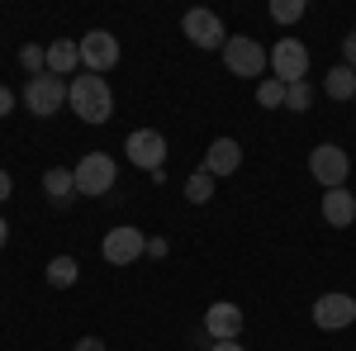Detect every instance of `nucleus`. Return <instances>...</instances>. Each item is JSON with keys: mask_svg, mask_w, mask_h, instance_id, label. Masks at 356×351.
Masks as SVG:
<instances>
[{"mask_svg": "<svg viewBox=\"0 0 356 351\" xmlns=\"http://www.w3.org/2000/svg\"><path fill=\"white\" fill-rule=\"evenodd\" d=\"M67 105H72V114L76 119H86V124H110V114H114V95H110V81L105 76H72L67 81Z\"/></svg>", "mask_w": 356, "mask_h": 351, "instance_id": "nucleus-1", "label": "nucleus"}, {"mask_svg": "<svg viewBox=\"0 0 356 351\" xmlns=\"http://www.w3.org/2000/svg\"><path fill=\"white\" fill-rule=\"evenodd\" d=\"M62 105H67V81H62V76H53V72L29 76V85H24V109L33 114V119H53Z\"/></svg>", "mask_w": 356, "mask_h": 351, "instance_id": "nucleus-2", "label": "nucleus"}, {"mask_svg": "<svg viewBox=\"0 0 356 351\" xmlns=\"http://www.w3.org/2000/svg\"><path fill=\"white\" fill-rule=\"evenodd\" d=\"M223 67H228L233 76H261V72L271 67V53H266L257 38L238 33V38H228V43H223Z\"/></svg>", "mask_w": 356, "mask_h": 351, "instance_id": "nucleus-3", "label": "nucleus"}, {"mask_svg": "<svg viewBox=\"0 0 356 351\" xmlns=\"http://www.w3.org/2000/svg\"><path fill=\"white\" fill-rule=\"evenodd\" d=\"M309 171H314L318 186L342 190V186H347V176H352V157H347L337 142H318V147L309 152Z\"/></svg>", "mask_w": 356, "mask_h": 351, "instance_id": "nucleus-4", "label": "nucleus"}, {"mask_svg": "<svg viewBox=\"0 0 356 351\" xmlns=\"http://www.w3.org/2000/svg\"><path fill=\"white\" fill-rule=\"evenodd\" d=\"M72 176H76V195H105V190H114L119 166H114L110 152H86L81 162L72 166Z\"/></svg>", "mask_w": 356, "mask_h": 351, "instance_id": "nucleus-5", "label": "nucleus"}, {"mask_svg": "<svg viewBox=\"0 0 356 351\" xmlns=\"http://www.w3.org/2000/svg\"><path fill=\"white\" fill-rule=\"evenodd\" d=\"M100 252H105L110 266H134L138 256H147V238H143V228H134V223H119V228L105 233Z\"/></svg>", "mask_w": 356, "mask_h": 351, "instance_id": "nucleus-6", "label": "nucleus"}, {"mask_svg": "<svg viewBox=\"0 0 356 351\" xmlns=\"http://www.w3.org/2000/svg\"><path fill=\"white\" fill-rule=\"evenodd\" d=\"M124 152H129V166L157 176V171L166 166V138L157 133V129H134L129 142H124Z\"/></svg>", "mask_w": 356, "mask_h": 351, "instance_id": "nucleus-7", "label": "nucleus"}, {"mask_svg": "<svg viewBox=\"0 0 356 351\" xmlns=\"http://www.w3.org/2000/svg\"><path fill=\"white\" fill-rule=\"evenodd\" d=\"M81 67L90 72V76H100V72H110L114 62H119V38H114L110 28H90L81 43Z\"/></svg>", "mask_w": 356, "mask_h": 351, "instance_id": "nucleus-8", "label": "nucleus"}, {"mask_svg": "<svg viewBox=\"0 0 356 351\" xmlns=\"http://www.w3.org/2000/svg\"><path fill=\"white\" fill-rule=\"evenodd\" d=\"M271 72H275V81H285V85L304 81L309 76V48L300 38H280L271 48Z\"/></svg>", "mask_w": 356, "mask_h": 351, "instance_id": "nucleus-9", "label": "nucleus"}, {"mask_svg": "<svg viewBox=\"0 0 356 351\" xmlns=\"http://www.w3.org/2000/svg\"><path fill=\"white\" fill-rule=\"evenodd\" d=\"M181 28H186V38H191L195 48H204V53H214V48H223V43H228L223 19L214 15V10H186Z\"/></svg>", "mask_w": 356, "mask_h": 351, "instance_id": "nucleus-10", "label": "nucleus"}, {"mask_svg": "<svg viewBox=\"0 0 356 351\" xmlns=\"http://www.w3.org/2000/svg\"><path fill=\"white\" fill-rule=\"evenodd\" d=\"M314 323L323 327V332H342V327L356 323V299L352 295H318L314 299Z\"/></svg>", "mask_w": 356, "mask_h": 351, "instance_id": "nucleus-11", "label": "nucleus"}, {"mask_svg": "<svg viewBox=\"0 0 356 351\" xmlns=\"http://www.w3.org/2000/svg\"><path fill=\"white\" fill-rule=\"evenodd\" d=\"M204 332H209L214 342H238V337H243V304H228V299L209 304V309H204Z\"/></svg>", "mask_w": 356, "mask_h": 351, "instance_id": "nucleus-12", "label": "nucleus"}, {"mask_svg": "<svg viewBox=\"0 0 356 351\" xmlns=\"http://www.w3.org/2000/svg\"><path fill=\"white\" fill-rule=\"evenodd\" d=\"M238 166H243V147H238V138H214L209 152H204V171L219 181V176H233Z\"/></svg>", "mask_w": 356, "mask_h": 351, "instance_id": "nucleus-13", "label": "nucleus"}, {"mask_svg": "<svg viewBox=\"0 0 356 351\" xmlns=\"http://www.w3.org/2000/svg\"><path fill=\"white\" fill-rule=\"evenodd\" d=\"M323 218L332 228H352L356 223V195L347 186L342 190H323Z\"/></svg>", "mask_w": 356, "mask_h": 351, "instance_id": "nucleus-14", "label": "nucleus"}, {"mask_svg": "<svg viewBox=\"0 0 356 351\" xmlns=\"http://www.w3.org/2000/svg\"><path fill=\"white\" fill-rule=\"evenodd\" d=\"M76 67H81V48H76L72 38H53V43H48V72H53V76H72Z\"/></svg>", "mask_w": 356, "mask_h": 351, "instance_id": "nucleus-15", "label": "nucleus"}, {"mask_svg": "<svg viewBox=\"0 0 356 351\" xmlns=\"http://www.w3.org/2000/svg\"><path fill=\"white\" fill-rule=\"evenodd\" d=\"M43 190H48L53 204H67V199L76 195V176H72L67 166H48V171H43Z\"/></svg>", "mask_w": 356, "mask_h": 351, "instance_id": "nucleus-16", "label": "nucleus"}, {"mask_svg": "<svg viewBox=\"0 0 356 351\" xmlns=\"http://www.w3.org/2000/svg\"><path fill=\"white\" fill-rule=\"evenodd\" d=\"M323 90H328V100H352L356 95V72L347 62H337L328 76H323Z\"/></svg>", "mask_w": 356, "mask_h": 351, "instance_id": "nucleus-17", "label": "nucleus"}, {"mask_svg": "<svg viewBox=\"0 0 356 351\" xmlns=\"http://www.w3.org/2000/svg\"><path fill=\"white\" fill-rule=\"evenodd\" d=\"M76 275H81V270H76V256H53V261H48V285H53V290H72Z\"/></svg>", "mask_w": 356, "mask_h": 351, "instance_id": "nucleus-18", "label": "nucleus"}, {"mask_svg": "<svg viewBox=\"0 0 356 351\" xmlns=\"http://www.w3.org/2000/svg\"><path fill=\"white\" fill-rule=\"evenodd\" d=\"M186 199H191V204H209V199H214V176H209L204 166L186 181Z\"/></svg>", "mask_w": 356, "mask_h": 351, "instance_id": "nucleus-19", "label": "nucleus"}, {"mask_svg": "<svg viewBox=\"0 0 356 351\" xmlns=\"http://www.w3.org/2000/svg\"><path fill=\"white\" fill-rule=\"evenodd\" d=\"M257 105H261V109H280V105H285V81L261 76V81H257Z\"/></svg>", "mask_w": 356, "mask_h": 351, "instance_id": "nucleus-20", "label": "nucleus"}, {"mask_svg": "<svg viewBox=\"0 0 356 351\" xmlns=\"http://www.w3.org/2000/svg\"><path fill=\"white\" fill-rule=\"evenodd\" d=\"M304 10H309L304 0H271V19L275 24H300Z\"/></svg>", "mask_w": 356, "mask_h": 351, "instance_id": "nucleus-21", "label": "nucleus"}, {"mask_svg": "<svg viewBox=\"0 0 356 351\" xmlns=\"http://www.w3.org/2000/svg\"><path fill=\"white\" fill-rule=\"evenodd\" d=\"M309 105H314V90H309V81L285 85V109H295V114H304Z\"/></svg>", "mask_w": 356, "mask_h": 351, "instance_id": "nucleus-22", "label": "nucleus"}, {"mask_svg": "<svg viewBox=\"0 0 356 351\" xmlns=\"http://www.w3.org/2000/svg\"><path fill=\"white\" fill-rule=\"evenodd\" d=\"M342 62H347V67L356 72V28L347 33V38H342Z\"/></svg>", "mask_w": 356, "mask_h": 351, "instance_id": "nucleus-23", "label": "nucleus"}, {"mask_svg": "<svg viewBox=\"0 0 356 351\" xmlns=\"http://www.w3.org/2000/svg\"><path fill=\"white\" fill-rule=\"evenodd\" d=\"M10 109H15V90H10V85H0V114H10Z\"/></svg>", "mask_w": 356, "mask_h": 351, "instance_id": "nucleus-24", "label": "nucleus"}, {"mask_svg": "<svg viewBox=\"0 0 356 351\" xmlns=\"http://www.w3.org/2000/svg\"><path fill=\"white\" fill-rule=\"evenodd\" d=\"M147 256H166V238H147Z\"/></svg>", "mask_w": 356, "mask_h": 351, "instance_id": "nucleus-25", "label": "nucleus"}, {"mask_svg": "<svg viewBox=\"0 0 356 351\" xmlns=\"http://www.w3.org/2000/svg\"><path fill=\"white\" fill-rule=\"evenodd\" d=\"M76 351H105V342H100V337H81V342H76Z\"/></svg>", "mask_w": 356, "mask_h": 351, "instance_id": "nucleus-26", "label": "nucleus"}, {"mask_svg": "<svg viewBox=\"0 0 356 351\" xmlns=\"http://www.w3.org/2000/svg\"><path fill=\"white\" fill-rule=\"evenodd\" d=\"M10 195H15V186H10V176L0 171V199H10Z\"/></svg>", "mask_w": 356, "mask_h": 351, "instance_id": "nucleus-27", "label": "nucleus"}, {"mask_svg": "<svg viewBox=\"0 0 356 351\" xmlns=\"http://www.w3.org/2000/svg\"><path fill=\"white\" fill-rule=\"evenodd\" d=\"M209 351H247V347H243V342H214Z\"/></svg>", "mask_w": 356, "mask_h": 351, "instance_id": "nucleus-28", "label": "nucleus"}, {"mask_svg": "<svg viewBox=\"0 0 356 351\" xmlns=\"http://www.w3.org/2000/svg\"><path fill=\"white\" fill-rule=\"evenodd\" d=\"M10 243V223H5V218H0V247Z\"/></svg>", "mask_w": 356, "mask_h": 351, "instance_id": "nucleus-29", "label": "nucleus"}]
</instances>
